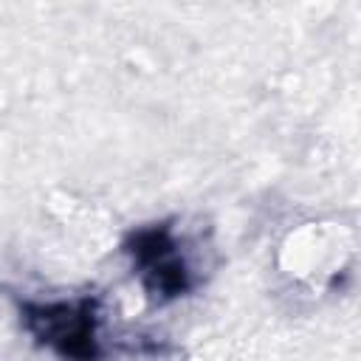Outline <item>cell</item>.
<instances>
[{"mask_svg":"<svg viewBox=\"0 0 361 361\" xmlns=\"http://www.w3.org/2000/svg\"><path fill=\"white\" fill-rule=\"evenodd\" d=\"M28 330L56 347L65 355H93L96 353V313L93 302H54V305H25Z\"/></svg>","mask_w":361,"mask_h":361,"instance_id":"6da1fadb","label":"cell"},{"mask_svg":"<svg viewBox=\"0 0 361 361\" xmlns=\"http://www.w3.org/2000/svg\"><path fill=\"white\" fill-rule=\"evenodd\" d=\"M133 257L138 262L141 279L152 296L172 299L189 288V268L178 251V243L166 226L147 228L133 237Z\"/></svg>","mask_w":361,"mask_h":361,"instance_id":"7a4b0ae2","label":"cell"}]
</instances>
